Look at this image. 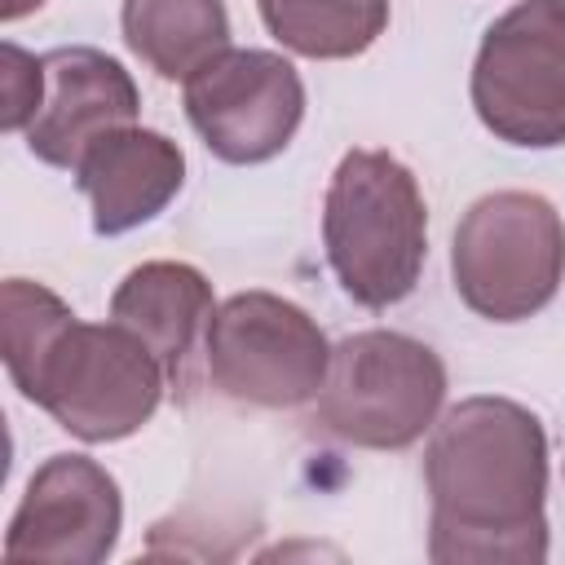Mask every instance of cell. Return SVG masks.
<instances>
[{
    "label": "cell",
    "instance_id": "11",
    "mask_svg": "<svg viewBox=\"0 0 565 565\" xmlns=\"http://www.w3.org/2000/svg\"><path fill=\"white\" fill-rule=\"evenodd\" d=\"M71 177L93 207V230L102 238H115L154 221L181 194L185 154L172 137L132 124L102 137Z\"/></svg>",
    "mask_w": 565,
    "mask_h": 565
},
{
    "label": "cell",
    "instance_id": "4",
    "mask_svg": "<svg viewBox=\"0 0 565 565\" xmlns=\"http://www.w3.org/2000/svg\"><path fill=\"white\" fill-rule=\"evenodd\" d=\"M446 402V362L406 331H358L331 349L313 419L362 450H406Z\"/></svg>",
    "mask_w": 565,
    "mask_h": 565
},
{
    "label": "cell",
    "instance_id": "10",
    "mask_svg": "<svg viewBox=\"0 0 565 565\" xmlns=\"http://www.w3.org/2000/svg\"><path fill=\"white\" fill-rule=\"evenodd\" d=\"M40 62H44V102L26 124V146L40 163L75 172L79 159L102 137L137 124L141 93L124 71V62L88 44L49 49Z\"/></svg>",
    "mask_w": 565,
    "mask_h": 565
},
{
    "label": "cell",
    "instance_id": "15",
    "mask_svg": "<svg viewBox=\"0 0 565 565\" xmlns=\"http://www.w3.org/2000/svg\"><path fill=\"white\" fill-rule=\"evenodd\" d=\"M44 102V62L22 53L18 44H4V128L18 132L35 119Z\"/></svg>",
    "mask_w": 565,
    "mask_h": 565
},
{
    "label": "cell",
    "instance_id": "2",
    "mask_svg": "<svg viewBox=\"0 0 565 565\" xmlns=\"http://www.w3.org/2000/svg\"><path fill=\"white\" fill-rule=\"evenodd\" d=\"M4 366L18 393L79 441H124L163 402V362L119 322H79L31 278L0 287Z\"/></svg>",
    "mask_w": 565,
    "mask_h": 565
},
{
    "label": "cell",
    "instance_id": "8",
    "mask_svg": "<svg viewBox=\"0 0 565 565\" xmlns=\"http://www.w3.org/2000/svg\"><path fill=\"white\" fill-rule=\"evenodd\" d=\"M185 115L225 163H265L305 119L300 71L269 49H225L185 79Z\"/></svg>",
    "mask_w": 565,
    "mask_h": 565
},
{
    "label": "cell",
    "instance_id": "13",
    "mask_svg": "<svg viewBox=\"0 0 565 565\" xmlns=\"http://www.w3.org/2000/svg\"><path fill=\"white\" fill-rule=\"evenodd\" d=\"M119 26L159 79H190L230 49L225 0H124Z\"/></svg>",
    "mask_w": 565,
    "mask_h": 565
},
{
    "label": "cell",
    "instance_id": "1",
    "mask_svg": "<svg viewBox=\"0 0 565 565\" xmlns=\"http://www.w3.org/2000/svg\"><path fill=\"white\" fill-rule=\"evenodd\" d=\"M433 499L428 556L459 561H543L547 556V433L512 397H463L424 450Z\"/></svg>",
    "mask_w": 565,
    "mask_h": 565
},
{
    "label": "cell",
    "instance_id": "6",
    "mask_svg": "<svg viewBox=\"0 0 565 565\" xmlns=\"http://www.w3.org/2000/svg\"><path fill=\"white\" fill-rule=\"evenodd\" d=\"M472 110L508 146H565V0H521L472 62Z\"/></svg>",
    "mask_w": 565,
    "mask_h": 565
},
{
    "label": "cell",
    "instance_id": "12",
    "mask_svg": "<svg viewBox=\"0 0 565 565\" xmlns=\"http://www.w3.org/2000/svg\"><path fill=\"white\" fill-rule=\"evenodd\" d=\"M216 313L212 305V282L203 269L185 260H146L124 274V282L110 296V322L132 331L168 371V380L181 375L199 327L207 331V318Z\"/></svg>",
    "mask_w": 565,
    "mask_h": 565
},
{
    "label": "cell",
    "instance_id": "16",
    "mask_svg": "<svg viewBox=\"0 0 565 565\" xmlns=\"http://www.w3.org/2000/svg\"><path fill=\"white\" fill-rule=\"evenodd\" d=\"M40 4H44V0H4V4H0V18H4V22H18V18H26L31 9H40Z\"/></svg>",
    "mask_w": 565,
    "mask_h": 565
},
{
    "label": "cell",
    "instance_id": "5",
    "mask_svg": "<svg viewBox=\"0 0 565 565\" xmlns=\"http://www.w3.org/2000/svg\"><path fill=\"white\" fill-rule=\"evenodd\" d=\"M459 300L490 322H521L552 305L565 278V221L530 190L477 199L450 243Z\"/></svg>",
    "mask_w": 565,
    "mask_h": 565
},
{
    "label": "cell",
    "instance_id": "3",
    "mask_svg": "<svg viewBox=\"0 0 565 565\" xmlns=\"http://www.w3.org/2000/svg\"><path fill=\"white\" fill-rule=\"evenodd\" d=\"M322 247L358 305L406 300L428 256V207L415 172L388 150H349L322 199Z\"/></svg>",
    "mask_w": 565,
    "mask_h": 565
},
{
    "label": "cell",
    "instance_id": "9",
    "mask_svg": "<svg viewBox=\"0 0 565 565\" xmlns=\"http://www.w3.org/2000/svg\"><path fill=\"white\" fill-rule=\"evenodd\" d=\"M124 530L119 481L88 455H49L4 530L9 561L102 565Z\"/></svg>",
    "mask_w": 565,
    "mask_h": 565
},
{
    "label": "cell",
    "instance_id": "14",
    "mask_svg": "<svg viewBox=\"0 0 565 565\" xmlns=\"http://www.w3.org/2000/svg\"><path fill=\"white\" fill-rule=\"evenodd\" d=\"M269 35L318 62L366 53L388 26V0H256Z\"/></svg>",
    "mask_w": 565,
    "mask_h": 565
},
{
    "label": "cell",
    "instance_id": "7",
    "mask_svg": "<svg viewBox=\"0 0 565 565\" xmlns=\"http://www.w3.org/2000/svg\"><path fill=\"white\" fill-rule=\"evenodd\" d=\"M212 384L243 406L291 411L318 397L331 344L322 327L274 291H238L216 305L203 331Z\"/></svg>",
    "mask_w": 565,
    "mask_h": 565
}]
</instances>
